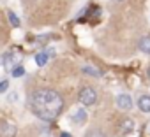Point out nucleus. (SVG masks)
<instances>
[{"instance_id": "1", "label": "nucleus", "mask_w": 150, "mask_h": 137, "mask_svg": "<svg viewBox=\"0 0 150 137\" xmlns=\"http://www.w3.org/2000/svg\"><path fill=\"white\" fill-rule=\"evenodd\" d=\"M30 107L37 118L44 121H53L60 116L64 109V99L58 92L50 88L35 90L30 97Z\"/></svg>"}, {"instance_id": "2", "label": "nucleus", "mask_w": 150, "mask_h": 137, "mask_svg": "<svg viewBox=\"0 0 150 137\" xmlns=\"http://www.w3.org/2000/svg\"><path fill=\"white\" fill-rule=\"evenodd\" d=\"M78 99H80V102H81L83 106H94V104L97 102V93H96V90H94V88L85 86V88H81V90H80Z\"/></svg>"}, {"instance_id": "3", "label": "nucleus", "mask_w": 150, "mask_h": 137, "mask_svg": "<svg viewBox=\"0 0 150 137\" xmlns=\"http://www.w3.org/2000/svg\"><path fill=\"white\" fill-rule=\"evenodd\" d=\"M0 137H16V127L9 121H0Z\"/></svg>"}, {"instance_id": "4", "label": "nucleus", "mask_w": 150, "mask_h": 137, "mask_svg": "<svg viewBox=\"0 0 150 137\" xmlns=\"http://www.w3.org/2000/svg\"><path fill=\"white\" fill-rule=\"evenodd\" d=\"M21 62H23V55H21L20 51H16V49H14V51H11V53H9V56H7V65H6V67H7V68H9V67H11V68H14V67H18Z\"/></svg>"}, {"instance_id": "5", "label": "nucleus", "mask_w": 150, "mask_h": 137, "mask_svg": "<svg viewBox=\"0 0 150 137\" xmlns=\"http://www.w3.org/2000/svg\"><path fill=\"white\" fill-rule=\"evenodd\" d=\"M117 106H118L122 111H129V109L132 107V99H131L129 95H125V93H120V95L117 97Z\"/></svg>"}, {"instance_id": "6", "label": "nucleus", "mask_w": 150, "mask_h": 137, "mask_svg": "<svg viewBox=\"0 0 150 137\" xmlns=\"http://www.w3.org/2000/svg\"><path fill=\"white\" fill-rule=\"evenodd\" d=\"M138 107L141 113H150V97L148 95H141L138 99Z\"/></svg>"}, {"instance_id": "7", "label": "nucleus", "mask_w": 150, "mask_h": 137, "mask_svg": "<svg viewBox=\"0 0 150 137\" xmlns=\"http://www.w3.org/2000/svg\"><path fill=\"white\" fill-rule=\"evenodd\" d=\"M138 49H139L141 53L150 55V37H141L139 42H138Z\"/></svg>"}, {"instance_id": "8", "label": "nucleus", "mask_w": 150, "mask_h": 137, "mask_svg": "<svg viewBox=\"0 0 150 137\" xmlns=\"http://www.w3.org/2000/svg\"><path fill=\"white\" fill-rule=\"evenodd\" d=\"M72 121L78 123V125L85 123V121H87V113H85V109H78L76 113H74V114H72Z\"/></svg>"}, {"instance_id": "9", "label": "nucleus", "mask_w": 150, "mask_h": 137, "mask_svg": "<svg viewBox=\"0 0 150 137\" xmlns=\"http://www.w3.org/2000/svg\"><path fill=\"white\" fill-rule=\"evenodd\" d=\"M120 130H122V134H129V132H132V130H134V121H132V120H122V123H120Z\"/></svg>"}, {"instance_id": "10", "label": "nucleus", "mask_w": 150, "mask_h": 137, "mask_svg": "<svg viewBox=\"0 0 150 137\" xmlns=\"http://www.w3.org/2000/svg\"><path fill=\"white\" fill-rule=\"evenodd\" d=\"M48 56H50L48 53H37V55H35V63H37V65H41V67H42V65H46Z\"/></svg>"}, {"instance_id": "11", "label": "nucleus", "mask_w": 150, "mask_h": 137, "mask_svg": "<svg viewBox=\"0 0 150 137\" xmlns=\"http://www.w3.org/2000/svg\"><path fill=\"white\" fill-rule=\"evenodd\" d=\"M85 137H106V134H104L103 130H99V128H92V130L87 132Z\"/></svg>"}, {"instance_id": "12", "label": "nucleus", "mask_w": 150, "mask_h": 137, "mask_svg": "<svg viewBox=\"0 0 150 137\" xmlns=\"http://www.w3.org/2000/svg\"><path fill=\"white\" fill-rule=\"evenodd\" d=\"M7 16H9V21H11V25H13L14 28H18V27H20V18H18V16H16L13 11H9V13H7Z\"/></svg>"}, {"instance_id": "13", "label": "nucleus", "mask_w": 150, "mask_h": 137, "mask_svg": "<svg viewBox=\"0 0 150 137\" xmlns=\"http://www.w3.org/2000/svg\"><path fill=\"white\" fill-rule=\"evenodd\" d=\"M83 72L85 74H90V76H101V71H97V68H94L90 65H85L83 67Z\"/></svg>"}, {"instance_id": "14", "label": "nucleus", "mask_w": 150, "mask_h": 137, "mask_svg": "<svg viewBox=\"0 0 150 137\" xmlns=\"http://www.w3.org/2000/svg\"><path fill=\"white\" fill-rule=\"evenodd\" d=\"M23 74H25L23 65H18V67H14V68H13V78H21Z\"/></svg>"}, {"instance_id": "15", "label": "nucleus", "mask_w": 150, "mask_h": 137, "mask_svg": "<svg viewBox=\"0 0 150 137\" xmlns=\"http://www.w3.org/2000/svg\"><path fill=\"white\" fill-rule=\"evenodd\" d=\"M7 88H9V81H7V79L0 81V93H6V92H7Z\"/></svg>"}, {"instance_id": "16", "label": "nucleus", "mask_w": 150, "mask_h": 137, "mask_svg": "<svg viewBox=\"0 0 150 137\" xmlns=\"http://www.w3.org/2000/svg\"><path fill=\"white\" fill-rule=\"evenodd\" d=\"M62 137H71V134H67V132H64V134H62Z\"/></svg>"}, {"instance_id": "17", "label": "nucleus", "mask_w": 150, "mask_h": 137, "mask_svg": "<svg viewBox=\"0 0 150 137\" xmlns=\"http://www.w3.org/2000/svg\"><path fill=\"white\" fill-rule=\"evenodd\" d=\"M146 76H148V79H150V67H148V71H146Z\"/></svg>"}, {"instance_id": "18", "label": "nucleus", "mask_w": 150, "mask_h": 137, "mask_svg": "<svg viewBox=\"0 0 150 137\" xmlns=\"http://www.w3.org/2000/svg\"><path fill=\"white\" fill-rule=\"evenodd\" d=\"M117 2H124V0H117Z\"/></svg>"}]
</instances>
